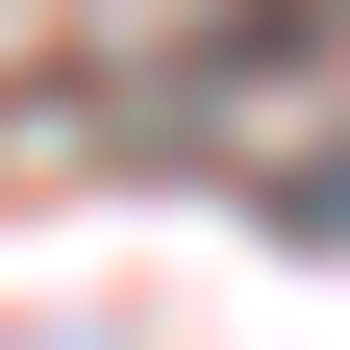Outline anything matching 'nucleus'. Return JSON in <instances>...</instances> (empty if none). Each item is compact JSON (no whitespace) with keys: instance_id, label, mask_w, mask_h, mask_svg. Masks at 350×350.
Listing matches in <instances>:
<instances>
[{"instance_id":"1","label":"nucleus","mask_w":350,"mask_h":350,"mask_svg":"<svg viewBox=\"0 0 350 350\" xmlns=\"http://www.w3.org/2000/svg\"><path fill=\"white\" fill-rule=\"evenodd\" d=\"M275 226H325V250H350V150H300V175H275Z\"/></svg>"}]
</instances>
